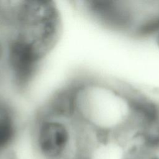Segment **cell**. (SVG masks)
I'll list each match as a JSON object with an SVG mask.
<instances>
[{
    "label": "cell",
    "instance_id": "7a4b0ae2",
    "mask_svg": "<svg viewBox=\"0 0 159 159\" xmlns=\"http://www.w3.org/2000/svg\"><path fill=\"white\" fill-rule=\"evenodd\" d=\"M89 134L72 114L45 106L31 128L33 155L35 159H79Z\"/></svg>",
    "mask_w": 159,
    "mask_h": 159
},
{
    "label": "cell",
    "instance_id": "277c9868",
    "mask_svg": "<svg viewBox=\"0 0 159 159\" xmlns=\"http://www.w3.org/2000/svg\"><path fill=\"white\" fill-rule=\"evenodd\" d=\"M20 132L19 114L14 105L0 95V157L9 152Z\"/></svg>",
    "mask_w": 159,
    "mask_h": 159
},
{
    "label": "cell",
    "instance_id": "3957f363",
    "mask_svg": "<svg viewBox=\"0 0 159 159\" xmlns=\"http://www.w3.org/2000/svg\"><path fill=\"white\" fill-rule=\"evenodd\" d=\"M98 21L137 37L159 36V0H96Z\"/></svg>",
    "mask_w": 159,
    "mask_h": 159
},
{
    "label": "cell",
    "instance_id": "6da1fadb",
    "mask_svg": "<svg viewBox=\"0 0 159 159\" xmlns=\"http://www.w3.org/2000/svg\"><path fill=\"white\" fill-rule=\"evenodd\" d=\"M66 89L74 116L98 134L122 132L137 122L144 113L142 93L117 78L84 77Z\"/></svg>",
    "mask_w": 159,
    "mask_h": 159
}]
</instances>
